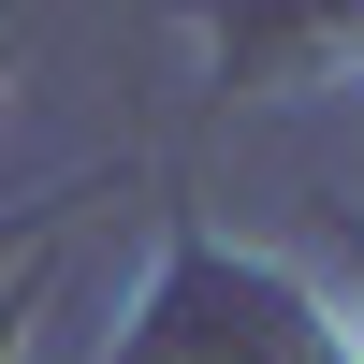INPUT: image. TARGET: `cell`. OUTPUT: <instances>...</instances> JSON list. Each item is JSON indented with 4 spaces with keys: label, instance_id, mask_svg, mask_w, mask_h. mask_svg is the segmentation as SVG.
<instances>
[{
    "label": "cell",
    "instance_id": "1",
    "mask_svg": "<svg viewBox=\"0 0 364 364\" xmlns=\"http://www.w3.org/2000/svg\"><path fill=\"white\" fill-rule=\"evenodd\" d=\"M132 364H350V350H336V321L291 306L277 277H233L219 248H190L175 291H161V336H146Z\"/></svg>",
    "mask_w": 364,
    "mask_h": 364
}]
</instances>
